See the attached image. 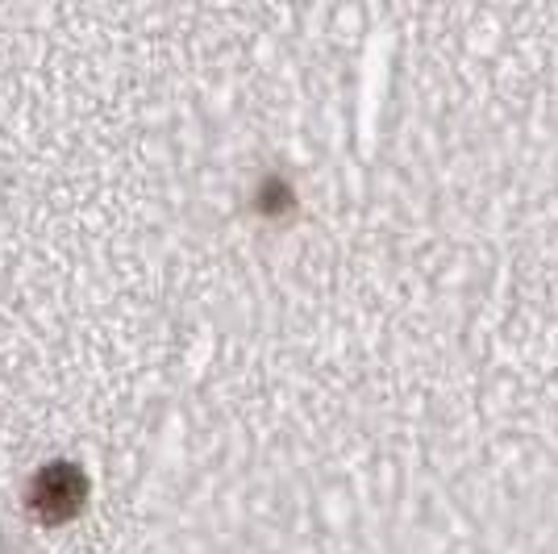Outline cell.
<instances>
[{"label": "cell", "mask_w": 558, "mask_h": 554, "mask_svg": "<svg viewBox=\"0 0 558 554\" xmlns=\"http://www.w3.org/2000/svg\"><path fill=\"white\" fill-rule=\"evenodd\" d=\"M84 492H88V480L75 462H47L29 480L25 505L34 508V517H43V521H68L71 513H80V505H84Z\"/></svg>", "instance_id": "obj_1"}]
</instances>
